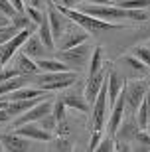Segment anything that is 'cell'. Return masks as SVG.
I'll return each instance as SVG.
<instances>
[{
	"instance_id": "cell-21",
	"label": "cell",
	"mask_w": 150,
	"mask_h": 152,
	"mask_svg": "<svg viewBox=\"0 0 150 152\" xmlns=\"http://www.w3.org/2000/svg\"><path fill=\"white\" fill-rule=\"evenodd\" d=\"M119 8H124V10H144L150 6V0H121V2H113Z\"/></svg>"
},
{
	"instance_id": "cell-10",
	"label": "cell",
	"mask_w": 150,
	"mask_h": 152,
	"mask_svg": "<svg viewBox=\"0 0 150 152\" xmlns=\"http://www.w3.org/2000/svg\"><path fill=\"white\" fill-rule=\"evenodd\" d=\"M18 132V134L26 136V138H32V140H50L51 138V132L50 130H45L44 126H40V124L36 123H26V124H20V126H16L14 129Z\"/></svg>"
},
{
	"instance_id": "cell-38",
	"label": "cell",
	"mask_w": 150,
	"mask_h": 152,
	"mask_svg": "<svg viewBox=\"0 0 150 152\" xmlns=\"http://www.w3.org/2000/svg\"><path fill=\"white\" fill-rule=\"evenodd\" d=\"M50 2H57V0H50Z\"/></svg>"
},
{
	"instance_id": "cell-3",
	"label": "cell",
	"mask_w": 150,
	"mask_h": 152,
	"mask_svg": "<svg viewBox=\"0 0 150 152\" xmlns=\"http://www.w3.org/2000/svg\"><path fill=\"white\" fill-rule=\"evenodd\" d=\"M34 30L36 28H24V30H20L14 38H10L8 42H4V44H0V67H4L6 63L14 57V53H18V50L24 45V42L34 34Z\"/></svg>"
},
{
	"instance_id": "cell-19",
	"label": "cell",
	"mask_w": 150,
	"mask_h": 152,
	"mask_svg": "<svg viewBox=\"0 0 150 152\" xmlns=\"http://www.w3.org/2000/svg\"><path fill=\"white\" fill-rule=\"evenodd\" d=\"M38 36L42 38V42H44V45L48 48V50H56V39H53V36H51V28H50V18H48V14H45V18L42 20V24L38 26Z\"/></svg>"
},
{
	"instance_id": "cell-11",
	"label": "cell",
	"mask_w": 150,
	"mask_h": 152,
	"mask_svg": "<svg viewBox=\"0 0 150 152\" xmlns=\"http://www.w3.org/2000/svg\"><path fill=\"white\" fill-rule=\"evenodd\" d=\"M124 77L119 75L117 71H109L107 75V95H109V103H111V107L117 103L119 95H121L122 91H124Z\"/></svg>"
},
{
	"instance_id": "cell-4",
	"label": "cell",
	"mask_w": 150,
	"mask_h": 152,
	"mask_svg": "<svg viewBox=\"0 0 150 152\" xmlns=\"http://www.w3.org/2000/svg\"><path fill=\"white\" fill-rule=\"evenodd\" d=\"M107 99H109V95H107V81H105L93 101V113H91V129L93 130L103 132V126L107 124Z\"/></svg>"
},
{
	"instance_id": "cell-26",
	"label": "cell",
	"mask_w": 150,
	"mask_h": 152,
	"mask_svg": "<svg viewBox=\"0 0 150 152\" xmlns=\"http://www.w3.org/2000/svg\"><path fill=\"white\" fill-rule=\"evenodd\" d=\"M124 61H127V63H128V65H130L132 69H138V71H148V65H146L144 61H140L138 57H134L132 53L124 57Z\"/></svg>"
},
{
	"instance_id": "cell-7",
	"label": "cell",
	"mask_w": 150,
	"mask_h": 152,
	"mask_svg": "<svg viewBox=\"0 0 150 152\" xmlns=\"http://www.w3.org/2000/svg\"><path fill=\"white\" fill-rule=\"evenodd\" d=\"M124 109H127V99H124V91H122L121 95H119L117 103L111 107V117H109V121H107V130H109V134H117L119 132Z\"/></svg>"
},
{
	"instance_id": "cell-28",
	"label": "cell",
	"mask_w": 150,
	"mask_h": 152,
	"mask_svg": "<svg viewBox=\"0 0 150 152\" xmlns=\"http://www.w3.org/2000/svg\"><path fill=\"white\" fill-rule=\"evenodd\" d=\"M0 12H2V14H6L8 18L18 16V10L14 8V6H12L10 0H0Z\"/></svg>"
},
{
	"instance_id": "cell-33",
	"label": "cell",
	"mask_w": 150,
	"mask_h": 152,
	"mask_svg": "<svg viewBox=\"0 0 150 152\" xmlns=\"http://www.w3.org/2000/svg\"><path fill=\"white\" fill-rule=\"evenodd\" d=\"M57 2H61V4L67 6V8H75V0H57Z\"/></svg>"
},
{
	"instance_id": "cell-2",
	"label": "cell",
	"mask_w": 150,
	"mask_h": 152,
	"mask_svg": "<svg viewBox=\"0 0 150 152\" xmlns=\"http://www.w3.org/2000/svg\"><path fill=\"white\" fill-rule=\"evenodd\" d=\"M28 79L40 89L53 91V89H65V87L73 85L77 81V75H75V71H45L44 75L30 73Z\"/></svg>"
},
{
	"instance_id": "cell-9",
	"label": "cell",
	"mask_w": 150,
	"mask_h": 152,
	"mask_svg": "<svg viewBox=\"0 0 150 152\" xmlns=\"http://www.w3.org/2000/svg\"><path fill=\"white\" fill-rule=\"evenodd\" d=\"M0 142H2L4 150H10V152L28 150V146H30L28 138L22 136V134H18L16 130H14V132H4V134H0Z\"/></svg>"
},
{
	"instance_id": "cell-29",
	"label": "cell",
	"mask_w": 150,
	"mask_h": 152,
	"mask_svg": "<svg viewBox=\"0 0 150 152\" xmlns=\"http://www.w3.org/2000/svg\"><path fill=\"white\" fill-rule=\"evenodd\" d=\"M134 138L138 142H142L144 146H150V132L146 129H138L136 132H134Z\"/></svg>"
},
{
	"instance_id": "cell-32",
	"label": "cell",
	"mask_w": 150,
	"mask_h": 152,
	"mask_svg": "<svg viewBox=\"0 0 150 152\" xmlns=\"http://www.w3.org/2000/svg\"><path fill=\"white\" fill-rule=\"evenodd\" d=\"M8 118H10V115L6 113V107L0 109V123H4V121H8Z\"/></svg>"
},
{
	"instance_id": "cell-25",
	"label": "cell",
	"mask_w": 150,
	"mask_h": 152,
	"mask_svg": "<svg viewBox=\"0 0 150 152\" xmlns=\"http://www.w3.org/2000/svg\"><path fill=\"white\" fill-rule=\"evenodd\" d=\"M134 57H138L140 61H144L146 65L150 67V48H144V45H136V48H132V51H130Z\"/></svg>"
},
{
	"instance_id": "cell-22",
	"label": "cell",
	"mask_w": 150,
	"mask_h": 152,
	"mask_svg": "<svg viewBox=\"0 0 150 152\" xmlns=\"http://www.w3.org/2000/svg\"><path fill=\"white\" fill-rule=\"evenodd\" d=\"M24 14H26V16H28L30 20L36 24V26H40V24H42V20L45 18V14L42 12V8H36V6L28 4V2H26V10H24Z\"/></svg>"
},
{
	"instance_id": "cell-14",
	"label": "cell",
	"mask_w": 150,
	"mask_h": 152,
	"mask_svg": "<svg viewBox=\"0 0 150 152\" xmlns=\"http://www.w3.org/2000/svg\"><path fill=\"white\" fill-rule=\"evenodd\" d=\"M87 51H89L87 42H83V44L75 45V48H69V50H65V51H57V57H61L63 61L73 63V65H79V63H83Z\"/></svg>"
},
{
	"instance_id": "cell-16",
	"label": "cell",
	"mask_w": 150,
	"mask_h": 152,
	"mask_svg": "<svg viewBox=\"0 0 150 152\" xmlns=\"http://www.w3.org/2000/svg\"><path fill=\"white\" fill-rule=\"evenodd\" d=\"M34 97H45V91L40 89V87H34V89H30V87H20V89H16V91L6 93L2 99H6V101H18V99H34Z\"/></svg>"
},
{
	"instance_id": "cell-27",
	"label": "cell",
	"mask_w": 150,
	"mask_h": 152,
	"mask_svg": "<svg viewBox=\"0 0 150 152\" xmlns=\"http://www.w3.org/2000/svg\"><path fill=\"white\" fill-rule=\"evenodd\" d=\"M40 126H44L45 130H56V126H57V121H56V117H53V115H45V117H42L40 118Z\"/></svg>"
},
{
	"instance_id": "cell-34",
	"label": "cell",
	"mask_w": 150,
	"mask_h": 152,
	"mask_svg": "<svg viewBox=\"0 0 150 152\" xmlns=\"http://www.w3.org/2000/svg\"><path fill=\"white\" fill-rule=\"evenodd\" d=\"M26 2H28V4H32V6H36V8H42V2H44V0H26ZM26 2H24V4H26Z\"/></svg>"
},
{
	"instance_id": "cell-17",
	"label": "cell",
	"mask_w": 150,
	"mask_h": 152,
	"mask_svg": "<svg viewBox=\"0 0 150 152\" xmlns=\"http://www.w3.org/2000/svg\"><path fill=\"white\" fill-rule=\"evenodd\" d=\"M36 63L42 71H73V67L67 65L65 61L51 59V57H40V59H36Z\"/></svg>"
},
{
	"instance_id": "cell-30",
	"label": "cell",
	"mask_w": 150,
	"mask_h": 152,
	"mask_svg": "<svg viewBox=\"0 0 150 152\" xmlns=\"http://www.w3.org/2000/svg\"><path fill=\"white\" fill-rule=\"evenodd\" d=\"M97 152H105V150H115V146H113V140L111 138H105V140H101L99 144H97V148H95Z\"/></svg>"
},
{
	"instance_id": "cell-31",
	"label": "cell",
	"mask_w": 150,
	"mask_h": 152,
	"mask_svg": "<svg viewBox=\"0 0 150 152\" xmlns=\"http://www.w3.org/2000/svg\"><path fill=\"white\" fill-rule=\"evenodd\" d=\"M99 142H101V130H93V138H91V150H95Z\"/></svg>"
},
{
	"instance_id": "cell-18",
	"label": "cell",
	"mask_w": 150,
	"mask_h": 152,
	"mask_svg": "<svg viewBox=\"0 0 150 152\" xmlns=\"http://www.w3.org/2000/svg\"><path fill=\"white\" fill-rule=\"evenodd\" d=\"M16 67L20 69L22 75H30V73H38L40 71L38 63L34 61L32 57H28L24 51H20V50H18V57H16Z\"/></svg>"
},
{
	"instance_id": "cell-20",
	"label": "cell",
	"mask_w": 150,
	"mask_h": 152,
	"mask_svg": "<svg viewBox=\"0 0 150 152\" xmlns=\"http://www.w3.org/2000/svg\"><path fill=\"white\" fill-rule=\"evenodd\" d=\"M61 99H63V103H65V107L77 109V111H81V113H89L91 111L87 99H81V97H77V95H63Z\"/></svg>"
},
{
	"instance_id": "cell-5",
	"label": "cell",
	"mask_w": 150,
	"mask_h": 152,
	"mask_svg": "<svg viewBox=\"0 0 150 152\" xmlns=\"http://www.w3.org/2000/svg\"><path fill=\"white\" fill-rule=\"evenodd\" d=\"M51 109H53V103H51V101L36 103V105H34L32 109H28L26 113L14 117V121H12V129H16V126H20V124H26V123H36V121H40L42 117L50 115Z\"/></svg>"
},
{
	"instance_id": "cell-35",
	"label": "cell",
	"mask_w": 150,
	"mask_h": 152,
	"mask_svg": "<svg viewBox=\"0 0 150 152\" xmlns=\"http://www.w3.org/2000/svg\"><path fill=\"white\" fill-rule=\"evenodd\" d=\"M83 2H91V4H113L111 0H83Z\"/></svg>"
},
{
	"instance_id": "cell-8",
	"label": "cell",
	"mask_w": 150,
	"mask_h": 152,
	"mask_svg": "<svg viewBox=\"0 0 150 152\" xmlns=\"http://www.w3.org/2000/svg\"><path fill=\"white\" fill-rule=\"evenodd\" d=\"M87 36H89V32H87V30H79L77 24H75V28H73V26L67 28V32L63 34L61 44H57L59 45V51H65V50H69V48H75V45L87 42Z\"/></svg>"
},
{
	"instance_id": "cell-36",
	"label": "cell",
	"mask_w": 150,
	"mask_h": 152,
	"mask_svg": "<svg viewBox=\"0 0 150 152\" xmlns=\"http://www.w3.org/2000/svg\"><path fill=\"white\" fill-rule=\"evenodd\" d=\"M57 148H61V150H69V144H67L65 140H59L57 142Z\"/></svg>"
},
{
	"instance_id": "cell-15",
	"label": "cell",
	"mask_w": 150,
	"mask_h": 152,
	"mask_svg": "<svg viewBox=\"0 0 150 152\" xmlns=\"http://www.w3.org/2000/svg\"><path fill=\"white\" fill-rule=\"evenodd\" d=\"M105 81H107V73L103 71V69H99L95 75H89V79H87V87H85V99L93 103Z\"/></svg>"
},
{
	"instance_id": "cell-24",
	"label": "cell",
	"mask_w": 150,
	"mask_h": 152,
	"mask_svg": "<svg viewBox=\"0 0 150 152\" xmlns=\"http://www.w3.org/2000/svg\"><path fill=\"white\" fill-rule=\"evenodd\" d=\"M101 56H103V50H101V48H95L91 63H89V75H95L101 69Z\"/></svg>"
},
{
	"instance_id": "cell-1",
	"label": "cell",
	"mask_w": 150,
	"mask_h": 152,
	"mask_svg": "<svg viewBox=\"0 0 150 152\" xmlns=\"http://www.w3.org/2000/svg\"><path fill=\"white\" fill-rule=\"evenodd\" d=\"M57 10H59L67 20L75 22L77 26H81L83 30H87V32H91V34L101 32V30H117V28H121L119 24H113V22H109V20H101V18L89 16V14H85V12L77 10V8H67V6L61 4Z\"/></svg>"
},
{
	"instance_id": "cell-37",
	"label": "cell",
	"mask_w": 150,
	"mask_h": 152,
	"mask_svg": "<svg viewBox=\"0 0 150 152\" xmlns=\"http://www.w3.org/2000/svg\"><path fill=\"white\" fill-rule=\"evenodd\" d=\"M4 107H8V101L6 99H0V109H4Z\"/></svg>"
},
{
	"instance_id": "cell-23",
	"label": "cell",
	"mask_w": 150,
	"mask_h": 152,
	"mask_svg": "<svg viewBox=\"0 0 150 152\" xmlns=\"http://www.w3.org/2000/svg\"><path fill=\"white\" fill-rule=\"evenodd\" d=\"M65 109H67V107H65V103H63V99L59 97V99L53 103V113H51L53 117H56L57 124H61L63 121H65Z\"/></svg>"
},
{
	"instance_id": "cell-12",
	"label": "cell",
	"mask_w": 150,
	"mask_h": 152,
	"mask_svg": "<svg viewBox=\"0 0 150 152\" xmlns=\"http://www.w3.org/2000/svg\"><path fill=\"white\" fill-rule=\"evenodd\" d=\"M48 48L44 45V42H42V38H40L38 34H32L26 42H24V45L20 48V51H24L28 57H34V59H40V57H45V53H48Z\"/></svg>"
},
{
	"instance_id": "cell-13",
	"label": "cell",
	"mask_w": 150,
	"mask_h": 152,
	"mask_svg": "<svg viewBox=\"0 0 150 152\" xmlns=\"http://www.w3.org/2000/svg\"><path fill=\"white\" fill-rule=\"evenodd\" d=\"M48 18H50V28H51V36L59 44V36H63V26H65L67 18L57 10L53 4L48 6Z\"/></svg>"
},
{
	"instance_id": "cell-6",
	"label": "cell",
	"mask_w": 150,
	"mask_h": 152,
	"mask_svg": "<svg viewBox=\"0 0 150 152\" xmlns=\"http://www.w3.org/2000/svg\"><path fill=\"white\" fill-rule=\"evenodd\" d=\"M148 93L146 81H134L130 85H124V99H127V107L130 115L136 113V109L140 107V103L144 101V95Z\"/></svg>"
}]
</instances>
